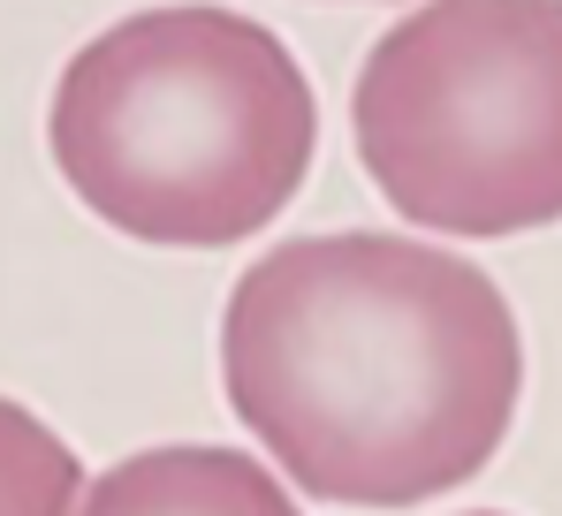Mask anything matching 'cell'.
I'll use <instances>...</instances> for the list:
<instances>
[{"instance_id":"1","label":"cell","mask_w":562,"mask_h":516,"mask_svg":"<svg viewBox=\"0 0 562 516\" xmlns=\"http://www.w3.org/2000/svg\"><path fill=\"white\" fill-rule=\"evenodd\" d=\"M221 388L296 494L411 509L494 463L525 335L464 251L387 228L289 236L228 289Z\"/></svg>"},{"instance_id":"2","label":"cell","mask_w":562,"mask_h":516,"mask_svg":"<svg viewBox=\"0 0 562 516\" xmlns=\"http://www.w3.org/2000/svg\"><path fill=\"white\" fill-rule=\"evenodd\" d=\"M319 106L267 23L176 0L85 38L54 85L46 145L106 228L160 251H228L304 190Z\"/></svg>"},{"instance_id":"3","label":"cell","mask_w":562,"mask_h":516,"mask_svg":"<svg viewBox=\"0 0 562 516\" xmlns=\"http://www.w3.org/2000/svg\"><path fill=\"white\" fill-rule=\"evenodd\" d=\"M380 198L494 244L562 221V0H426L380 31L350 91Z\"/></svg>"},{"instance_id":"4","label":"cell","mask_w":562,"mask_h":516,"mask_svg":"<svg viewBox=\"0 0 562 516\" xmlns=\"http://www.w3.org/2000/svg\"><path fill=\"white\" fill-rule=\"evenodd\" d=\"M77 516H304L244 448H145L85 486Z\"/></svg>"},{"instance_id":"5","label":"cell","mask_w":562,"mask_h":516,"mask_svg":"<svg viewBox=\"0 0 562 516\" xmlns=\"http://www.w3.org/2000/svg\"><path fill=\"white\" fill-rule=\"evenodd\" d=\"M85 463L38 411L0 395V516H77Z\"/></svg>"},{"instance_id":"6","label":"cell","mask_w":562,"mask_h":516,"mask_svg":"<svg viewBox=\"0 0 562 516\" xmlns=\"http://www.w3.org/2000/svg\"><path fill=\"white\" fill-rule=\"evenodd\" d=\"M471 516H502V509H471Z\"/></svg>"}]
</instances>
